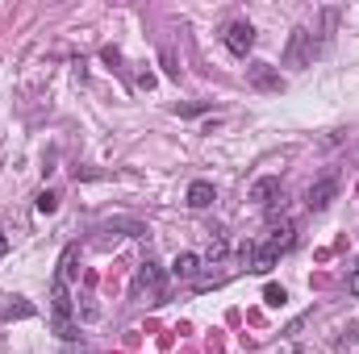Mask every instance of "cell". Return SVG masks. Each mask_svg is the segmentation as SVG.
I'll use <instances>...</instances> for the list:
<instances>
[{
	"label": "cell",
	"instance_id": "8fae6325",
	"mask_svg": "<svg viewBox=\"0 0 359 354\" xmlns=\"http://www.w3.org/2000/svg\"><path fill=\"white\" fill-rule=\"evenodd\" d=\"M13 300H17V304H4V317H8V321H13V317H34V309H29L21 296H13Z\"/></svg>",
	"mask_w": 359,
	"mask_h": 354
},
{
	"label": "cell",
	"instance_id": "52a82bcc",
	"mask_svg": "<svg viewBox=\"0 0 359 354\" xmlns=\"http://www.w3.org/2000/svg\"><path fill=\"white\" fill-rule=\"evenodd\" d=\"M276 196H280V179H276V176H264V179H255V183H251V200H255L259 208H271V204H276Z\"/></svg>",
	"mask_w": 359,
	"mask_h": 354
},
{
	"label": "cell",
	"instance_id": "9c48e42d",
	"mask_svg": "<svg viewBox=\"0 0 359 354\" xmlns=\"http://www.w3.org/2000/svg\"><path fill=\"white\" fill-rule=\"evenodd\" d=\"M196 267H201V259H196L192 250H184V255H176V263H172V275H176V279H192Z\"/></svg>",
	"mask_w": 359,
	"mask_h": 354
},
{
	"label": "cell",
	"instance_id": "ba28073f",
	"mask_svg": "<svg viewBox=\"0 0 359 354\" xmlns=\"http://www.w3.org/2000/svg\"><path fill=\"white\" fill-rule=\"evenodd\" d=\"M188 204L192 208H209L213 204V183L209 179H192L188 183Z\"/></svg>",
	"mask_w": 359,
	"mask_h": 354
},
{
	"label": "cell",
	"instance_id": "8992f818",
	"mask_svg": "<svg viewBox=\"0 0 359 354\" xmlns=\"http://www.w3.org/2000/svg\"><path fill=\"white\" fill-rule=\"evenodd\" d=\"M247 80H251L255 88H264V92H280V88H284L280 71H271L268 63H251V67H247Z\"/></svg>",
	"mask_w": 359,
	"mask_h": 354
},
{
	"label": "cell",
	"instance_id": "3957f363",
	"mask_svg": "<svg viewBox=\"0 0 359 354\" xmlns=\"http://www.w3.org/2000/svg\"><path fill=\"white\" fill-rule=\"evenodd\" d=\"M251 46H255V25L251 21H230L226 25V50L238 55V59H247Z\"/></svg>",
	"mask_w": 359,
	"mask_h": 354
},
{
	"label": "cell",
	"instance_id": "30bf717a",
	"mask_svg": "<svg viewBox=\"0 0 359 354\" xmlns=\"http://www.w3.org/2000/svg\"><path fill=\"white\" fill-rule=\"evenodd\" d=\"M34 208H38L42 217H50V213L59 208V196H55V192H38V204H34Z\"/></svg>",
	"mask_w": 359,
	"mask_h": 354
},
{
	"label": "cell",
	"instance_id": "5bb4252c",
	"mask_svg": "<svg viewBox=\"0 0 359 354\" xmlns=\"http://www.w3.org/2000/svg\"><path fill=\"white\" fill-rule=\"evenodd\" d=\"M8 255V234H0V259Z\"/></svg>",
	"mask_w": 359,
	"mask_h": 354
},
{
	"label": "cell",
	"instance_id": "6da1fadb",
	"mask_svg": "<svg viewBox=\"0 0 359 354\" xmlns=\"http://www.w3.org/2000/svg\"><path fill=\"white\" fill-rule=\"evenodd\" d=\"M292 242H297V225H292V221H284L280 229H271V238H268V242L251 246V271L268 275L271 267L280 263V255H288V250H292Z\"/></svg>",
	"mask_w": 359,
	"mask_h": 354
},
{
	"label": "cell",
	"instance_id": "277c9868",
	"mask_svg": "<svg viewBox=\"0 0 359 354\" xmlns=\"http://www.w3.org/2000/svg\"><path fill=\"white\" fill-rule=\"evenodd\" d=\"M334 192H339V183L326 176V179H318V183H309V192H305V208L309 213H322L330 200H334Z\"/></svg>",
	"mask_w": 359,
	"mask_h": 354
},
{
	"label": "cell",
	"instance_id": "7c38bea8",
	"mask_svg": "<svg viewBox=\"0 0 359 354\" xmlns=\"http://www.w3.org/2000/svg\"><path fill=\"white\" fill-rule=\"evenodd\" d=\"M284 300H288V296H284V288H276V283H268V288H264V304H271V309H280Z\"/></svg>",
	"mask_w": 359,
	"mask_h": 354
},
{
	"label": "cell",
	"instance_id": "5b68a950",
	"mask_svg": "<svg viewBox=\"0 0 359 354\" xmlns=\"http://www.w3.org/2000/svg\"><path fill=\"white\" fill-rule=\"evenodd\" d=\"M163 283H168V275H163V267L155 263V259H147V263L138 267V279H134V288H147V292H163Z\"/></svg>",
	"mask_w": 359,
	"mask_h": 354
},
{
	"label": "cell",
	"instance_id": "9a60e30c",
	"mask_svg": "<svg viewBox=\"0 0 359 354\" xmlns=\"http://www.w3.org/2000/svg\"><path fill=\"white\" fill-rule=\"evenodd\" d=\"M59 354H76V351H59Z\"/></svg>",
	"mask_w": 359,
	"mask_h": 354
},
{
	"label": "cell",
	"instance_id": "4fadbf2b",
	"mask_svg": "<svg viewBox=\"0 0 359 354\" xmlns=\"http://www.w3.org/2000/svg\"><path fill=\"white\" fill-rule=\"evenodd\" d=\"M347 292H351V296H359V263H355V271L347 275Z\"/></svg>",
	"mask_w": 359,
	"mask_h": 354
},
{
	"label": "cell",
	"instance_id": "7a4b0ae2",
	"mask_svg": "<svg viewBox=\"0 0 359 354\" xmlns=\"http://www.w3.org/2000/svg\"><path fill=\"white\" fill-rule=\"evenodd\" d=\"M322 38H313V29H305V25H297L292 34H288V46H284V67H313V59L322 55Z\"/></svg>",
	"mask_w": 359,
	"mask_h": 354
}]
</instances>
